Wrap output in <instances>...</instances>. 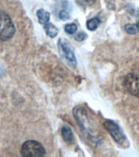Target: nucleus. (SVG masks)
<instances>
[{
    "instance_id": "nucleus-10",
    "label": "nucleus",
    "mask_w": 139,
    "mask_h": 157,
    "mask_svg": "<svg viewBox=\"0 0 139 157\" xmlns=\"http://www.w3.org/2000/svg\"><path fill=\"white\" fill-rule=\"evenodd\" d=\"M100 20L98 17H94L91 18L86 22V27L87 29L90 31H94L95 29H98V27L99 26Z\"/></svg>"
},
{
    "instance_id": "nucleus-1",
    "label": "nucleus",
    "mask_w": 139,
    "mask_h": 157,
    "mask_svg": "<svg viewBox=\"0 0 139 157\" xmlns=\"http://www.w3.org/2000/svg\"><path fill=\"white\" fill-rule=\"evenodd\" d=\"M73 115L76 121L77 122L79 127L86 137H88L94 143L101 142L100 137L97 136V132L93 130L94 124L92 120H90L87 110L80 105H77L73 109Z\"/></svg>"
},
{
    "instance_id": "nucleus-2",
    "label": "nucleus",
    "mask_w": 139,
    "mask_h": 157,
    "mask_svg": "<svg viewBox=\"0 0 139 157\" xmlns=\"http://www.w3.org/2000/svg\"><path fill=\"white\" fill-rule=\"evenodd\" d=\"M16 28L11 17L4 12H0V39L7 41L14 36Z\"/></svg>"
},
{
    "instance_id": "nucleus-8",
    "label": "nucleus",
    "mask_w": 139,
    "mask_h": 157,
    "mask_svg": "<svg viewBox=\"0 0 139 157\" xmlns=\"http://www.w3.org/2000/svg\"><path fill=\"white\" fill-rule=\"evenodd\" d=\"M44 29L46 30V34H47L49 37H51V38H55V37H56L59 33L58 28H57L55 25H54L53 24L49 23V22L48 23H46V24H45Z\"/></svg>"
},
{
    "instance_id": "nucleus-12",
    "label": "nucleus",
    "mask_w": 139,
    "mask_h": 157,
    "mask_svg": "<svg viewBox=\"0 0 139 157\" xmlns=\"http://www.w3.org/2000/svg\"><path fill=\"white\" fill-rule=\"evenodd\" d=\"M64 30L66 33H68V34H75L77 30V25L74 23H70V24H67L64 26Z\"/></svg>"
},
{
    "instance_id": "nucleus-13",
    "label": "nucleus",
    "mask_w": 139,
    "mask_h": 157,
    "mask_svg": "<svg viewBox=\"0 0 139 157\" xmlns=\"http://www.w3.org/2000/svg\"><path fill=\"white\" fill-rule=\"evenodd\" d=\"M59 17L62 21H66V20H68L70 18V14L66 10H61L59 13Z\"/></svg>"
},
{
    "instance_id": "nucleus-4",
    "label": "nucleus",
    "mask_w": 139,
    "mask_h": 157,
    "mask_svg": "<svg viewBox=\"0 0 139 157\" xmlns=\"http://www.w3.org/2000/svg\"><path fill=\"white\" fill-rule=\"evenodd\" d=\"M103 127L107 130L114 141L117 144L125 146L127 144L126 136L124 135V132L122 131L121 128L119 127V125L116 123L112 121V120H107L103 123Z\"/></svg>"
},
{
    "instance_id": "nucleus-3",
    "label": "nucleus",
    "mask_w": 139,
    "mask_h": 157,
    "mask_svg": "<svg viewBox=\"0 0 139 157\" xmlns=\"http://www.w3.org/2000/svg\"><path fill=\"white\" fill-rule=\"evenodd\" d=\"M20 154L24 157L43 156L46 155V150L40 142L34 140H29L22 145Z\"/></svg>"
},
{
    "instance_id": "nucleus-9",
    "label": "nucleus",
    "mask_w": 139,
    "mask_h": 157,
    "mask_svg": "<svg viewBox=\"0 0 139 157\" xmlns=\"http://www.w3.org/2000/svg\"><path fill=\"white\" fill-rule=\"evenodd\" d=\"M37 17L38 18L39 22L41 24H46L48 23L49 20H50V13L46 12L44 9H39L37 12Z\"/></svg>"
},
{
    "instance_id": "nucleus-6",
    "label": "nucleus",
    "mask_w": 139,
    "mask_h": 157,
    "mask_svg": "<svg viewBox=\"0 0 139 157\" xmlns=\"http://www.w3.org/2000/svg\"><path fill=\"white\" fill-rule=\"evenodd\" d=\"M123 85L124 89L131 95L139 98V75L128 74L124 78Z\"/></svg>"
},
{
    "instance_id": "nucleus-7",
    "label": "nucleus",
    "mask_w": 139,
    "mask_h": 157,
    "mask_svg": "<svg viewBox=\"0 0 139 157\" xmlns=\"http://www.w3.org/2000/svg\"><path fill=\"white\" fill-rule=\"evenodd\" d=\"M61 134L63 141L68 144H73L74 142V136L71 128L68 125H63L61 128Z\"/></svg>"
},
{
    "instance_id": "nucleus-14",
    "label": "nucleus",
    "mask_w": 139,
    "mask_h": 157,
    "mask_svg": "<svg viewBox=\"0 0 139 157\" xmlns=\"http://www.w3.org/2000/svg\"><path fill=\"white\" fill-rule=\"evenodd\" d=\"M87 38V34H85V32H79L75 35V39L77 41H83Z\"/></svg>"
},
{
    "instance_id": "nucleus-11",
    "label": "nucleus",
    "mask_w": 139,
    "mask_h": 157,
    "mask_svg": "<svg viewBox=\"0 0 139 157\" xmlns=\"http://www.w3.org/2000/svg\"><path fill=\"white\" fill-rule=\"evenodd\" d=\"M124 30L129 34H136L139 32V21L134 24H127L124 26Z\"/></svg>"
},
{
    "instance_id": "nucleus-5",
    "label": "nucleus",
    "mask_w": 139,
    "mask_h": 157,
    "mask_svg": "<svg viewBox=\"0 0 139 157\" xmlns=\"http://www.w3.org/2000/svg\"><path fill=\"white\" fill-rule=\"evenodd\" d=\"M59 49L62 56L65 58V60L70 64L73 67H76L77 66V59H76L75 53L73 51V48L65 39H59L58 42Z\"/></svg>"
}]
</instances>
